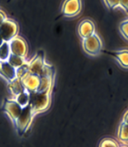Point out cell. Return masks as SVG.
Returning <instances> with one entry per match:
<instances>
[{
  "label": "cell",
  "mask_w": 128,
  "mask_h": 147,
  "mask_svg": "<svg viewBox=\"0 0 128 147\" xmlns=\"http://www.w3.org/2000/svg\"><path fill=\"white\" fill-rule=\"evenodd\" d=\"M119 31L121 36L128 40V19H125L121 22L119 25Z\"/></svg>",
  "instance_id": "obj_19"
},
{
  "label": "cell",
  "mask_w": 128,
  "mask_h": 147,
  "mask_svg": "<svg viewBox=\"0 0 128 147\" xmlns=\"http://www.w3.org/2000/svg\"><path fill=\"white\" fill-rule=\"evenodd\" d=\"M114 57L117 62L123 69H128V49H122L116 51H104Z\"/></svg>",
  "instance_id": "obj_12"
},
{
  "label": "cell",
  "mask_w": 128,
  "mask_h": 147,
  "mask_svg": "<svg viewBox=\"0 0 128 147\" xmlns=\"http://www.w3.org/2000/svg\"><path fill=\"white\" fill-rule=\"evenodd\" d=\"M0 66H1V61H0Z\"/></svg>",
  "instance_id": "obj_26"
},
{
  "label": "cell",
  "mask_w": 128,
  "mask_h": 147,
  "mask_svg": "<svg viewBox=\"0 0 128 147\" xmlns=\"http://www.w3.org/2000/svg\"><path fill=\"white\" fill-rule=\"evenodd\" d=\"M18 26L13 20L7 18L0 24V37L4 42H9L18 36Z\"/></svg>",
  "instance_id": "obj_5"
},
{
  "label": "cell",
  "mask_w": 128,
  "mask_h": 147,
  "mask_svg": "<svg viewBox=\"0 0 128 147\" xmlns=\"http://www.w3.org/2000/svg\"><path fill=\"white\" fill-rule=\"evenodd\" d=\"M11 55L8 42H3L0 47V61H7Z\"/></svg>",
  "instance_id": "obj_17"
},
{
  "label": "cell",
  "mask_w": 128,
  "mask_h": 147,
  "mask_svg": "<svg viewBox=\"0 0 128 147\" xmlns=\"http://www.w3.org/2000/svg\"><path fill=\"white\" fill-rule=\"evenodd\" d=\"M3 42H4V41H3V39H2V38L0 37V47H1V46H2V45L3 44Z\"/></svg>",
  "instance_id": "obj_24"
},
{
  "label": "cell",
  "mask_w": 128,
  "mask_h": 147,
  "mask_svg": "<svg viewBox=\"0 0 128 147\" xmlns=\"http://www.w3.org/2000/svg\"><path fill=\"white\" fill-rule=\"evenodd\" d=\"M27 67L30 73L39 75L40 77L53 72L51 66H49L46 63L45 55L41 51H38L30 62L27 63Z\"/></svg>",
  "instance_id": "obj_2"
},
{
  "label": "cell",
  "mask_w": 128,
  "mask_h": 147,
  "mask_svg": "<svg viewBox=\"0 0 128 147\" xmlns=\"http://www.w3.org/2000/svg\"><path fill=\"white\" fill-rule=\"evenodd\" d=\"M98 147H119L118 142L113 138L106 137L100 141Z\"/></svg>",
  "instance_id": "obj_18"
},
{
  "label": "cell",
  "mask_w": 128,
  "mask_h": 147,
  "mask_svg": "<svg viewBox=\"0 0 128 147\" xmlns=\"http://www.w3.org/2000/svg\"><path fill=\"white\" fill-rule=\"evenodd\" d=\"M119 147H128V146H119Z\"/></svg>",
  "instance_id": "obj_25"
},
{
  "label": "cell",
  "mask_w": 128,
  "mask_h": 147,
  "mask_svg": "<svg viewBox=\"0 0 128 147\" xmlns=\"http://www.w3.org/2000/svg\"><path fill=\"white\" fill-rule=\"evenodd\" d=\"M9 47L11 54L18 55L21 57H25L27 54V45L26 41L23 40L22 37L17 36L14 37L13 40H11L9 42Z\"/></svg>",
  "instance_id": "obj_9"
},
{
  "label": "cell",
  "mask_w": 128,
  "mask_h": 147,
  "mask_svg": "<svg viewBox=\"0 0 128 147\" xmlns=\"http://www.w3.org/2000/svg\"><path fill=\"white\" fill-rule=\"evenodd\" d=\"M2 111L13 123L22 113V107H21L15 99H5L2 106Z\"/></svg>",
  "instance_id": "obj_6"
},
{
  "label": "cell",
  "mask_w": 128,
  "mask_h": 147,
  "mask_svg": "<svg viewBox=\"0 0 128 147\" xmlns=\"http://www.w3.org/2000/svg\"><path fill=\"white\" fill-rule=\"evenodd\" d=\"M8 88L15 97L26 90L25 88L23 87L20 79H18V78L14 81H13V82L8 83Z\"/></svg>",
  "instance_id": "obj_13"
},
{
  "label": "cell",
  "mask_w": 128,
  "mask_h": 147,
  "mask_svg": "<svg viewBox=\"0 0 128 147\" xmlns=\"http://www.w3.org/2000/svg\"><path fill=\"white\" fill-rule=\"evenodd\" d=\"M20 80L26 90L28 92H34L36 91L40 86V77L28 71L21 77Z\"/></svg>",
  "instance_id": "obj_8"
},
{
  "label": "cell",
  "mask_w": 128,
  "mask_h": 147,
  "mask_svg": "<svg viewBox=\"0 0 128 147\" xmlns=\"http://www.w3.org/2000/svg\"><path fill=\"white\" fill-rule=\"evenodd\" d=\"M81 10V0H65L61 7V13L66 18H74L79 14Z\"/></svg>",
  "instance_id": "obj_7"
},
{
  "label": "cell",
  "mask_w": 128,
  "mask_h": 147,
  "mask_svg": "<svg viewBox=\"0 0 128 147\" xmlns=\"http://www.w3.org/2000/svg\"><path fill=\"white\" fill-rule=\"evenodd\" d=\"M0 75H2L8 83L13 82L18 79L17 69L12 66L7 61H1Z\"/></svg>",
  "instance_id": "obj_11"
},
{
  "label": "cell",
  "mask_w": 128,
  "mask_h": 147,
  "mask_svg": "<svg viewBox=\"0 0 128 147\" xmlns=\"http://www.w3.org/2000/svg\"><path fill=\"white\" fill-rule=\"evenodd\" d=\"M117 137L122 143H128V124L121 121L117 131Z\"/></svg>",
  "instance_id": "obj_14"
},
{
  "label": "cell",
  "mask_w": 128,
  "mask_h": 147,
  "mask_svg": "<svg viewBox=\"0 0 128 147\" xmlns=\"http://www.w3.org/2000/svg\"><path fill=\"white\" fill-rule=\"evenodd\" d=\"M122 121L125 122V123H127V124H128V110L125 113V114H124L123 118H122Z\"/></svg>",
  "instance_id": "obj_23"
},
{
  "label": "cell",
  "mask_w": 128,
  "mask_h": 147,
  "mask_svg": "<svg viewBox=\"0 0 128 147\" xmlns=\"http://www.w3.org/2000/svg\"><path fill=\"white\" fill-rule=\"evenodd\" d=\"M51 92H29V105L32 107L34 116L49 109L51 99Z\"/></svg>",
  "instance_id": "obj_1"
},
{
  "label": "cell",
  "mask_w": 128,
  "mask_h": 147,
  "mask_svg": "<svg viewBox=\"0 0 128 147\" xmlns=\"http://www.w3.org/2000/svg\"><path fill=\"white\" fill-rule=\"evenodd\" d=\"M104 2V4L107 6V7H108L109 9H116V8H118L120 7L121 8V6H120V1L119 0H103Z\"/></svg>",
  "instance_id": "obj_20"
},
{
  "label": "cell",
  "mask_w": 128,
  "mask_h": 147,
  "mask_svg": "<svg viewBox=\"0 0 128 147\" xmlns=\"http://www.w3.org/2000/svg\"><path fill=\"white\" fill-rule=\"evenodd\" d=\"M82 45L85 53L90 56L98 55L102 49V41L97 33L83 39Z\"/></svg>",
  "instance_id": "obj_4"
},
{
  "label": "cell",
  "mask_w": 128,
  "mask_h": 147,
  "mask_svg": "<svg viewBox=\"0 0 128 147\" xmlns=\"http://www.w3.org/2000/svg\"><path fill=\"white\" fill-rule=\"evenodd\" d=\"M15 100L20 105L21 107H24L29 104V92L25 90L24 92L19 94L15 97Z\"/></svg>",
  "instance_id": "obj_16"
},
{
  "label": "cell",
  "mask_w": 128,
  "mask_h": 147,
  "mask_svg": "<svg viewBox=\"0 0 128 147\" xmlns=\"http://www.w3.org/2000/svg\"><path fill=\"white\" fill-rule=\"evenodd\" d=\"M7 62L12 66H13L15 69H18L19 67L22 66L23 65H25L27 63L23 57H21V56H18V55H13V54L10 55V56H9V58L7 60Z\"/></svg>",
  "instance_id": "obj_15"
},
{
  "label": "cell",
  "mask_w": 128,
  "mask_h": 147,
  "mask_svg": "<svg viewBox=\"0 0 128 147\" xmlns=\"http://www.w3.org/2000/svg\"><path fill=\"white\" fill-rule=\"evenodd\" d=\"M6 19H7V17H6L5 13H4L2 10H0V24H1L2 22H3Z\"/></svg>",
  "instance_id": "obj_22"
},
{
  "label": "cell",
  "mask_w": 128,
  "mask_h": 147,
  "mask_svg": "<svg viewBox=\"0 0 128 147\" xmlns=\"http://www.w3.org/2000/svg\"><path fill=\"white\" fill-rule=\"evenodd\" d=\"M78 33L82 39L87 38L95 33L94 22L91 19H84L78 27Z\"/></svg>",
  "instance_id": "obj_10"
},
{
  "label": "cell",
  "mask_w": 128,
  "mask_h": 147,
  "mask_svg": "<svg viewBox=\"0 0 128 147\" xmlns=\"http://www.w3.org/2000/svg\"><path fill=\"white\" fill-rule=\"evenodd\" d=\"M120 1V6L128 14V0H119Z\"/></svg>",
  "instance_id": "obj_21"
},
{
  "label": "cell",
  "mask_w": 128,
  "mask_h": 147,
  "mask_svg": "<svg viewBox=\"0 0 128 147\" xmlns=\"http://www.w3.org/2000/svg\"><path fill=\"white\" fill-rule=\"evenodd\" d=\"M34 114L32 113V107L28 104L26 107H22V111L18 119L13 122V125L18 135L19 136H23L30 128L32 120H33Z\"/></svg>",
  "instance_id": "obj_3"
}]
</instances>
